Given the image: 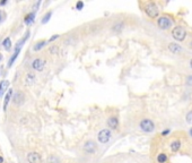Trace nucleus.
Here are the masks:
<instances>
[{
    "label": "nucleus",
    "instance_id": "1",
    "mask_svg": "<svg viewBox=\"0 0 192 163\" xmlns=\"http://www.w3.org/2000/svg\"><path fill=\"white\" fill-rule=\"evenodd\" d=\"M172 36H173L174 40L182 42L186 37V30H185L184 27H182V26H175L173 28V31H172Z\"/></svg>",
    "mask_w": 192,
    "mask_h": 163
},
{
    "label": "nucleus",
    "instance_id": "2",
    "mask_svg": "<svg viewBox=\"0 0 192 163\" xmlns=\"http://www.w3.org/2000/svg\"><path fill=\"white\" fill-rule=\"evenodd\" d=\"M145 11L149 18H156L159 14V9L157 7V5L154 4V2H149V4L146 5L145 7Z\"/></svg>",
    "mask_w": 192,
    "mask_h": 163
},
{
    "label": "nucleus",
    "instance_id": "3",
    "mask_svg": "<svg viewBox=\"0 0 192 163\" xmlns=\"http://www.w3.org/2000/svg\"><path fill=\"white\" fill-rule=\"evenodd\" d=\"M139 127L144 133H153L155 130V123L150 119H142L139 123Z\"/></svg>",
    "mask_w": 192,
    "mask_h": 163
},
{
    "label": "nucleus",
    "instance_id": "4",
    "mask_svg": "<svg viewBox=\"0 0 192 163\" xmlns=\"http://www.w3.org/2000/svg\"><path fill=\"white\" fill-rule=\"evenodd\" d=\"M157 25H158V27L161 30L166 31L172 26V21H171L167 16H161V17L157 19Z\"/></svg>",
    "mask_w": 192,
    "mask_h": 163
},
{
    "label": "nucleus",
    "instance_id": "5",
    "mask_svg": "<svg viewBox=\"0 0 192 163\" xmlns=\"http://www.w3.org/2000/svg\"><path fill=\"white\" fill-rule=\"evenodd\" d=\"M111 131L109 129H102L100 133L97 134V139L101 144H106L107 142L111 139Z\"/></svg>",
    "mask_w": 192,
    "mask_h": 163
},
{
    "label": "nucleus",
    "instance_id": "6",
    "mask_svg": "<svg viewBox=\"0 0 192 163\" xmlns=\"http://www.w3.org/2000/svg\"><path fill=\"white\" fill-rule=\"evenodd\" d=\"M97 150V145L94 141H87L84 144V151L87 152L88 154H94Z\"/></svg>",
    "mask_w": 192,
    "mask_h": 163
},
{
    "label": "nucleus",
    "instance_id": "7",
    "mask_svg": "<svg viewBox=\"0 0 192 163\" xmlns=\"http://www.w3.org/2000/svg\"><path fill=\"white\" fill-rule=\"evenodd\" d=\"M44 66H45V61L44 60H42L41 58H36V59L33 60V63H32V67H33L34 70L36 71H42L44 69Z\"/></svg>",
    "mask_w": 192,
    "mask_h": 163
},
{
    "label": "nucleus",
    "instance_id": "8",
    "mask_svg": "<svg viewBox=\"0 0 192 163\" xmlns=\"http://www.w3.org/2000/svg\"><path fill=\"white\" fill-rule=\"evenodd\" d=\"M24 100H25V97H24V94L23 92L20 91H16L14 93V95H13V102L16 104V105H20V104L24 103Z\"/></svg>",
    "mask_w": 192,
    "mask_h": 163
},
{
    "label": "nucleus",
    "instance_id": "9",
    "mask_svg": "<svg viewBox=\"0 0 192 163\" xmlns=\"http://www.w3.org/2000/svg\"><path fill=\"white\" fill-rule=\"evenodd\" d=\"M27 161L28 163H41L42 157L37 152H31L27 154Z\"/></svg>",
    "mask_w": 192,
    "mask_h": 163
},
{
    "label": "nucleus",
    "instance_id": "10",
    "mask_svg": "<svg viewBox=\"0 0 192 163\" xmlns=\"http://www.w3.org/2000/svg\"><path fill=\"white\" fill-rule=\"evenodd\" d=\"M168 49H170V51L174 55H180L183 50H182L181 45H179L177 43H170L168 44Z\"/></svg>",
    "mask_w": 192,
    "mask_h": 163
},
{
    "label": "nucleus",
    "instance_id": "11",
    "mask_svg": "<svg viewBox=\"0 0 192 163\" xmlns=\"http://www.w3.org/2000/svg\"><path fill=\"white\" fill-rule=\"evenodd\" d=\"M107 126L111 129H116L119 126V119L116 117H110L107 119Z\"/></svg>",
    "mask_w": 192,
    "mask_h": 163
},
{
    "label": "nucleus",
    "instance_id": "12",
    "mask_svg": "<svg viewBox=\"0 0 192 163\" xmlns=\"http://www.w3.org/2000/svg\"><path fill=\"white\" fill-rule=\"evenodd\" d=\"M13 89H8L7 93H6V97H5V100H4V111H6L7 110V108H8V104H9V101L11 100V97H13Z\"/></svg>",
    "mask_w": 192,
    "mask_h": 163
},
{
    "label": "nucleus",
    "instance_id": "13",
    "mask_svg": "<svg viewBox=\"0 0 192 163\" xmlns=\"http://www.w3.org/2000/svg\"><path fill=\"white\" fill-rule=\"evenodd\" d=\"M30 35H31V32H30V31H27V32H26V34H25V36L22 37V39H20V40H19L18 42L16 43L15 49H20V50H22V47H23L24 44H25L26 41L28 40V37H30Z\"/></svg>",
    "mask_w": 192,
    "mask_h": 163
},
{
    "label": "nucleus",
    "instance_id": "14",
    "mask_svg": "<svg viewBox=\"0 0 192 163\" xmlns=\"http://www.w3.org/2000/svg\"><path fill=\"white\" fill-rule=\"evenodd\" d=\"M19 53H20V49H15L14 53L11 55L10 58H9V60H8V67H11L13 65H14V63L16 61V59L18 58Z\"/></svg>",
    "mask_w": 192,
    "mask_h": 163
},
{
    "label": "nucleus",
    "instance_id": "15",
    "mask_svg": "<svg viewBox=\"0 0 192 163\" xmlns=\"http://www.w3.org/2000/svg\"><path fill=\"white\" fill-rule=\"evenodd\" d=\"M34 21H35V11H31V13H28V14L24 17V23H25L26 25L32 24Z\"/></svg>",
    "mask_w": 192,
    "mask_h": 163
},
{
    "label": "nucleus",
    "instance_id": "16",
    "mask_svg": "<svg viewBox=\"0 0 192 163\" xmlns=\"http://www.w3.org/2000/svg\"><path fill=\"white\" fill-rule=\"evenodd\" d=\"M8 86H9V82L8 81H2L0 82V97H2L6 91H7Z\"/></svg>",
    "mask_w": 192,
    "mask_h": 163
},
{
    "label": "nucleus",
    "instance_id": "17",
    "mask_svg": "<svg viewBox=\"0 0 192 163\" xmlns=\"http://www.w3.org/2000/svg\"><path fill=\"white\" fill-rule=\"evenodd\" d=\"M46 43H48V42H46L45 40L39 41V42H36V43H35V45L33 47V50H34V51H40L41 49H43L45 45H46Z\"/></svg>",
    "mask_w": 192,
    "mask_h": 163
},
{
    "label": "nucleus",
    "instance_id": "18",
    "mask_svg": "<svg viewBox=\"0 0 192 163\" xmlns=\"http://www.w3.org/2000/svg\"><path fill=\"white\" fill-rule=\"evenodd\" d=\"M11 40L10 37H6V39H4V41H2V47H4V49L6 50V51H9L11 49Z\"/></svg>",
    "mask_w": 192,
    "mask_h": 163
},
{
    "label": "nucleus",
    "instance_id": "19",
    "mask_svg": "<svg viewBox=\"0 0 192 163\" xmlns=\"http://www.w3.org/2000/svg\"><path fill=\"white\" fill-rule=\"evenodd\" d=\"M180 147H181V142L180 141H174L171 143V150L173 152H177L180 150Z\"/></svg>",
    "mask_w": 192,
    "mask_h": 163
},
{
    "label": "nucleus",
    "instance_id": "20",
    "mask_svg": "<svg viewBox=\"0 0 192 163\" xmlns=\"http://www.w3.org/2000/svg\"><path fill=\"white\" fill-rule=\"evenodd\" d=\"M157 162L158 163H166L167 162V155L165 153H159L157 155Z\"/></svg>",
    "mask_w": 192,
    "mask_h": 163
},
{
    "label": "nucleus",
    "instance_id": "21",
    "mask_svg": "<svg viewBox=\"0 0 192 163\" xmlns=\"http://www.w3.org/2000/svg\"><path fill=\"white\" fill-rule=\"evenodd\" d=\"M51 16H52V11H48L46 14H45L44 16H43V18L41 19V24H46V23L50 21V18H51Z\"/></svg>",
    "mask_w": 192,
    "mask_h": 163
},
{
    "label": "nucleus",
    "instance_id": "22",
    "mask_svg": "<svg viewBox=\"0 0 192 163\" xmlns=\"http://www.w3.org/2000/svg\"><path fill=\"white\" fill-rule=\"evenodd\" d=\"M34 79H35L34 74H32V73L27 74V76H26V82H27V84H32V83L34 82Z\"/></svg>",
    "mask_w": 192,
    "mask_h": 163
},
{
    "label": "nucleus",
    "instance_id": "23",
    "mask_svg": "<svg viewBox=\"0 0 192 163\" xmlns=\"http://www.w3.org/2000/svg\"><path fill=\"white\" fill-rule=\"evenodd\" d=\"M185 120H186L188 123L192 125V111H189L188 113H186V116H185Z\"/></svg>",
    "mask_w": 192,
    "mask_h": 163
},
{
    "label": "nucleus",
    "instance_id": "24",
    "mask_svg": "<svg viewBox=\"0 0 192 163\" xmlns=\"http://www.w3.org/2000/svg\"><path fill=\"white\" fill-rule=\"evenodd\" d=\"M185 84H186V86H189V87H191L192 89V75H189L188 77H186V79H185Z\"/></svg>",
    "mask_w": 192,
    "mask_h": 163
},
{
    "label": "nucleus",
    "instance_id": "25",
    "mask_svg": "<svg viewBox=\"0 0 192 163\" xmlns=\"http://www.w3.org/2000/svg\"><path fill=\"white\" fill-rule=\"evenodd\" d=\"M49 163H60V161L56 156H50L49 157Z\"/></svg>",
    "mask_w": 192,
    "mask_h": 163
},
{
    "label": "nucleus",
    "instance_id": "26",
    "mask_svg": "<svg viewBox=\"0 0 192 163\" xmlns=\"http://www.w3.org/2000/svg\"><path fill=\"white\" fill-rule=\"evenodd\" d=\"M122 26H123V24H122V23H118V24H115L114 26H113V28H112V30L113 31H121L122 30Z\"/></svg>",
    "mask_w": 192,
    "mask_h": 163
},
{
    "label": "nucleus",
    "instance_id": "27",
    "mask_svg": "<svg viewBox=\"0 0 192 163\" xmlns=\"http://www.w3.org/2000/svg\"><path fill=\"white\" fill-rule=\"evenodd\" d=\"M83 7H84V2H83V1H78L77 5H76V8H77L78 10H81Z\"/></svg>",
    "mask_w": 192,
    "mask_h": 163
},
{
    "label": "nucleus",
    "instance_id": "28",
    "mask_svg": "<svg viewBox=\"0 0 192 163\" xmlns=\"http://www.w3.org/2000/svg\"><path fill=\"white\" fill-rule=\"evenodd\" d=\"M57 51H58V47H52V48L50 49V52H51V53H57Z\"/></svg>",
    "mask_w": 192,
    "mask_h": 163
},
{
    "label": "nucleus",
    "instance_id": "29",
    "mask_svg": "<svg viewBox=\"0 0 192 163\" xmlns=\"http://www.w3.org/2000/svg\"><path fill=\"white\" fill-rule=\"evenodd\" d=\"M59 37V35L58 34H56V35H53L52 37H50V40H49V42H52V41H54V40H57Z\"/></svg>",
    "mask_w": 192,
    "mask_h": 163
},
{
    "label": "nucleus",
    "instance_id": "30",
    "mask_svg": "<svg viewBox=\"0 0 192 163\" xmlns=\"http://www.w3.org/2000/svg\"><path fill=\"white\" fill-rule=\"evenodd\" d=\"M168 133H170V130H168V129H166V130H163V131H162V135H163V136H165V135H167V134H168Z\"/></svg>",
    "mask_w": 192,
    "mask_h": 163
},
{
    "label": "nucleus",
    "instance_id": "31",
    "mask_svg": "<svg viewBox=\"0 0 192 163\" xmlns=\"http://www.w3.org/2000/svg\"><path fill=\"white\" fill-rule=\"evenodd\" d=\"M7 4V0H4V1H0V6H4V5Z\"/></svg>",
    "mask_w": 192,
    "mask_h": 163
},
{
    "label": "nucleus",
    "instance_id": "32",
    "mask_svg": "<svg viewBox=\"0 0 192 163\" xmlns=\"http://www.w3.org/2000/svg\"><path fill=\"white\" fill-rule=\"evenodd\" d=\"M0 163H4V157L2 156H0Z\"/></svg>",
    "mask_w": 192,
    "mask_h": 163
},
{
    "label": "nucleus",
    "instance_id": "33",
    "mask_svg": "<svg viewBox=\"0 0 192 163\" xmlns=\"http://www.w3.org/2000/svg\"><path fill=\"white\" fill-rule=\"evenodd\" d=\"M189 47H190V48L192 49V41H191V42H190V44H189Z\"/></svg>",
    "mask_w": 192,
    "mask_h": 163
},
{
    "label": "nucleus",
    "instance_id": "34",
    "mask_svg": "<svg viewBox=\"0 0 192 163\" xmlns=\"http://www.w3.org/2000/svg\"><path fill=\"white\" fill-rule=\"evenodd\" d=\"M190 67H191V68H192V59L190 60Z\"/></svg>",
    "mask_w": 192,
    "mask_h": 163
},
{
    "label": "nucleus",
    "instance_id": "35",
    "mask_svg": "<svg viewBox=\"0 0 192 163\" xmlns=\"http://www.w3.org/2000/svg\"><path fill=\"white\" fill-rule=\"evenodd\" d=\"M190 135H191V136H192V128H191V129H190Z\"/></svg>",
    "mask_w": 192,
    "mask_h": 163
},
{
    "label": "nucleus",
    "instance_id": "36",
    "mask_svg": "<svg viewBox=\"0 0 192 163\" xmlns=\"http://www.w3.org/2000/svg\"><path fill=\"white\" fill-rule=\"evenodd\" d=\"M1 19L2 18H1V11H0V22H1Z\"/></svg>",
    "mask_w": 192,
    "mask_h": 163
},
{
    "label": "nucleus",
    "instance_id": "37",
    "mask_svg": "<svg viewBox=\"0 0 192 163\" xmlns=\"http://www.w3.org/2000/svg\"><path fill=\"white\" fill-rule=\"evenodd\" d=\"M1 59H2V55H0V61H1Z\"/></svg>",
    "mask_w": 192,
    "mask_h": 163
}]
</instances>
